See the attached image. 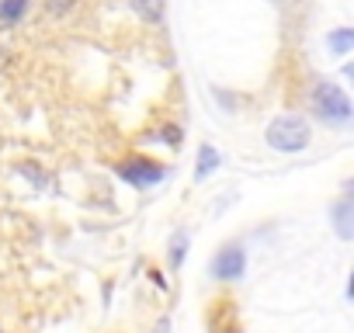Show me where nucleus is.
Segmentation results:
<instances>
[{
	"instance_id": "9b49d317",
	"label": "nucleus",
	"mask_w": 354,
	"mask_h": 333,
	"mask_svg": "<svg viewBox=\"0 0 354 333\" xmlns=\"http://www.w3.org/2000/svg\"><path fill=\"white\" fill-rule=\"evenodd\" d=\"M21 174H25L35 188H46V184H49V178L42 174V166H39L35 160H25V163H21Z\"/></svg>"
},
{
	"instance_id": "f3484780",
	"label": "nucleus",
	"mask_w": 354,
	"mask_h": 333,
	"mask_svg": "<svg viewBox=\"0 0 354 333\" xmlns=\"http://www.w3.org/2000/svg\"><path fill=\"white\" fill-rule=\"evenodd\" d=\"M344 77H347V80H354V63H347V66H344Z\"/></svg>"
},
{
	"instance_id": "6e6552de",
	"label": "nucleus",
	"mask_w": 354,
	"mask_h": 333,
	"mask_svg": "<svg viewBox=\"0 0 354 333\" xmlns=\"http://www.w3.org/2000/svg\"><path fill=\"white\" fill-rule=\"evenodd\" d=\"M132 11L142 25H163L167 18V0H132Z\"/></svg>"
},
{
	"instance_id": "2eb2a0df",
	"label": "nucleus",
	"mask_w": 354,
	"mask_h": 333,
	"mask_svg": "<svg viewBox=\"0 0 354 333\" xmlns=\"http://www.w3.org/2000/svg\"><path fill=\"white\" fill-rule=\"evenodd\" d=\"M347 302H354V267H351V278H347Z\"/></svg>"
},
{
	"instance_id": "f03ea898",
	"label": "nucleus",
	"mask_w": 354,
	"mask_h": 333,
	"mask_svg": "<svg viewBox=\"0 0 354 333\" xmlns=\"http://www.w3.org/2000/svg\"><path fill=\"white\" fill-rule=\"evenodd\" d=\"M264 139L278 153H302L313 142V129H309V122L302 115H278L264 129Z\"/></svg>"
},
{
	"instance_id": "1a4fd4ad",
	"label": "nucleus",
	"mask_w": 354,
	"mask_h": 333,
	"mask_svg": "<svg viewBox=\"0 0 354 333\" xmlns=\"http://www.w3.org/2000/svg\"><path fill=\"white\" fill-rule=\"evenodd\" d=\"M28 8H32V0H0V25L15 28L18 21H25Z\"/></svg>"
},
{
	"instance_id": "4468645a",
	"label": "nucleus",
	"mask_w": 354,
	"mask_h": 333,
	"mask_svg": "<svg viewBox=\"0 0 354 333\" xmlns=\"http://www.w3.org/2000/svg\"><path fill=\"white\" fill-rule=\"evenodd\" d=\"M216 333H243L236 323H223V326H216Z\"/></svg>"
},
{
	"instance_id": "20e7f679",
	"label": "nucleus",
	"mask_w": 354,
	"mask_h": 333,
	"mask_svg": "<svg viewBox=\"0 0 354 333\" xmlns=\"http://www.w3.org/2000/svg\"><path fill=\"white\" fill-rule=\"evenodd\" d=\"M209 274L216 281H240L247 274V250L240 243H226L212 260H209Z\"/></svg>"
},
{
	"instance_id": "7ed1b4c3",
	"label": "nucleus",
	"mask_w": 354,
	"mask_h": 333,
	"mask_svg": "<svg viewBox=\"0 0 354 333\" xmlns=\"http://www.w3.org/2000/svg\"><path fill=\"white\" fill-rule=\"evenodd\" d=\"M115 174L125 184H132L136 191H146V188H153V184H160L167 178V166L156 163V160H146V156H129V160L115 163Z\"/></svg>"
},
{
	"instance_id": "9d476101",
	"label": "nucleus",
	"mask_w": 354,
	"mask_h": 333,
	"mask_svg": "<svg viewBox=\"0 0 354 333\" xmlns=\"http://www.w3.org/2000/svg\"><path fill=\"white\" fill-rule=\"evenodd\" d=\"M326 49H330L333 56L354 53V28H333V32L326 35Z\"/></svg>"
},
{
	"instance_id": "a211bd4d",
	"label": "nucleus",
	"mask_w": 354,
	"mask_h": 333,
	"mask_svg": "<svg viewBox=\"0 0 354 333\" xmlns=\"http://www.w3.org/2000/svg\"><path fill=\"white\" fill-rule=\"evenodd\" d=\"M344 188H347V195H354V178H351V181H347Z\"/></svg>"
},
{
	"instance_id": "ddd939ff",
	"label": "nucleus",
	"mask_w": 354,
	"mask_h": 333,
	"mask_svg": "<svg viewBox=\"0 0 354 333\" xmlns=\"http://www.w3.org/2000/svg\"><path fill=\"white\" fill-rule=\"evenodd\" d=\"M160 135H163L160 142H167V146H181V139H185V132L177 129V125H163V129H160Z\"/></svg>"
},
{
	"instance_id": "f8f14e48",
	"label": "nucleus",
	"mask_w": 354,
	"mask_h": 333,
	"mask_svg": "<svg viewBox=\"0 0 354 333\" xmlns=\"http://www.w3.org/2000/svg\"><path fill=\"white\" fill-rule=\"evenodd\" d=\"M77 8V0H46V15L49 18H66Z\"/></svg>"
},
{
	"instance_id": "423d86ee",
	"label": "nucleus",
	"mask_w": 354,
	"mask_h": 333,
	"mask_svg": "<svg viewBox=\"0 0 354 333\" xmlns=\"http://www.w3.org/2000/svg\"><path fill=\"white\" fill-rule=\"evenodd\" d=\"M219 166H223V153H219L216 146L202 142V146H198V156H195V181L212 178V174L219 171Z\"/></svg>"
},
{
	"instance_id": "0eeeda50",
	"label": "nucleus",
	"mask_w": 354,
	"mask_h": 333,
	"mask_svg": "<svg viewBox=\"0 0 354 333\" xmlns=\"http://www.w3.org/2000/svg\"><path fill=\"white\" fill-rule=\"evenodd\" d=\"M188 247H192L188 229H174V233H170V243H167V264H170V271H181V267H185Z\"/></svg>"
},
{
	"instance_id": "f257e3e1",
	"label": "nucleus",
	"mask_w": 354,
	"mask_h": 333,
	"mask_svg": "<svg viewBox=\"0 0 354 333\" xmlns=\"http://www.w3.org/2000/svg\"><path fill=\"white\" fill-rule=\"evenodd\" d=\"M309 104H313L316 118H323L326 125H344V122L354 118L351 97H347L344 87L333 84V80H319V84L313 87V94H309Z\"/></svg>"
},
{
	"instance_id": "39448f33",
	"label": "nucleus",
	"mask_w": 354,
	"mask_h": 333,
	"mask_svg": "<svg viewBox=\"0 0 354 333\" xmlns=\"http://www.w3.org/2000/svg\"><path fill=\"white\" fill-rule=\"evenodd\" d=\"M330 222H333L337 240L354 243V195H344L330 205Z\"/></svg>"
},
{
	"instance_id": "dca6fc26",
	"label": "nucleus",
	"mask_w": 354,
	"mask_h": 333,
	"mask_svg": "<svg viewBox=\"0 0 354 333\" xmlns=\"http://www.w3.org/2000/svg\"><path fill=\"white\" fill-rule=\"evenodd\" d=\"M167 330H170V319H167V316H163V319H160V323H156V330H153V333H167Z\"/></svg>"
}]
</instances>
